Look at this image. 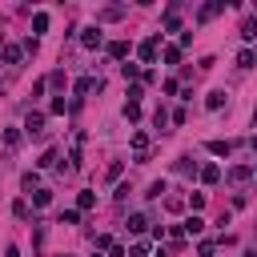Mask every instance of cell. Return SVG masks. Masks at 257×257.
<instances>
[{
  "label": "cell",
  "mask_w": 257,
  "mask_h": 257,
  "mask_svg": "<svg viewBox=\"0 0 257 257\" xmlns=\"http://www.w3.org/2000/svg\"><path fill=\"white\" fill-rule=\"evenodd\" d=\"M165 60H169V64H181V48L169 44V48H165Z\"/></svg>",
  "instance_id": "cell-23"
},
{
  "label": "cell",
  "mask_w": 257,
  "mask_h": 257,
  "mask_svg": "<svg viewBox=\"0 0 257 257\" xmlns=\"http://www.w3.org/2000/svg\"><path fill=\"white\" fill-rule=\"evenodd\" d=\"M253 64H257L253 48H241V52H237V68H253Z\"/></svg>",
  "instance_id": "cell-15"
},
{
  "label": "cell",
  "mask_w": 257,
  "mask_h": 257,
  "mask_svg": "<svg viewBox=\"0 0 257 257\" xmlns=\"http://www.w3.org/2000/svg\"><path fill=\"white\" fill-rule=\"evenodd\" d=\"M40 169H48V165H56V149H48V153H40V161H36Z\"/></svg>",
  "instance_id": "cell-26"
},
{
  "label": "cell",
  "mask_w": 257,
  "mask_h": 257,
  "mask_svg": "<svg viewBox=\"0 0 257 257\" xmlns=\"http://www.w3.org/2000/svg\"><path fill=\"white\" fill-rule=\"evenodd\" d=\"M124 116H128V120H137V116H141V104H128V100H124Z\"/></svg>",
  "instance_id": "cell-31"
},
{
  "label": "cell",
  "mask_w": 257,
  "mask_h": 257,
  "mask_svg": "<svg viewBox=\"0 0 257 257\" xmlns=\"http://www.w3.org/2000/svg\"><path fill=\"white\" fill-rule=\"evenodd\" d=\"M0 48H4V32H0Z\"/></svg>",
  "instance_id": "cell-36"
},
{
  "label": "cell",
  "mask_w": 257,
  "mask_h": 257,
  "mask_svg": "<svg viewBox=\"0 0 257 257\" xmlns=\"http://www.w3.org/2000/svg\"><path fill=\"white\" fill-rule=\"evenodd\" d=\"M205 149H209L213 157H229V153H233V141H209Z\"/></svg>",
  "instance_id": "cell-5"
},
{
  "label": "cell",
  "mask_w": 257,
  "mask_h": 257,
  "mask_svg": "<svg viewBox=\"0 0 257 257\" xmlns=\"http://www.w3.org/2000/svg\"><path fill=\"white\" fill-rule=\"evenodd\" d=\"M76 221H80L76 209H64V213H60V225H76Z\"/></svg>",
  "instance_id": "cell-28"
},
{
  "label": "cell",
  "mask_w": 257,
  "mask_h": 257,
  "mask_svg": "<svg viewBox=\"0 0 257 257\" xmlns=\"http://www.w3.org/2000/svg\"><path fill=\"white\" fill-rule=\"evenodd\" d=\"M4 257H20V249H16V245H8V249H4Z\"/></svg>",
  "instance_id": "cell-34"
},
{
  "label": "cell",
  "mask_w": 257,
  "mask_h": 257,
  "mask_svg": "<svg viewBox=\"0 0 257 257\" xmlns=\"http://www.w3.org/2000/svg\"><path fill=\"white\" fill-rule=\"evenodd\" d=\"M225 100H229V92H225V88H213L205 104H209V108H225Z\"/></svg>",
  "instance_id": "cell-11"
},
{
  "label": "cell",
  "mask_w": 257,
  "mask_h": 257,
  "mask_svg": "<svg viewBox=\"0 0 257 257\" xmlns=\"http://www.w3.org/2000/svg\"><path fill=\"white\" fill-rule=\"evenodd\" d=\"M253 173H257V165H253Z\"/></svg>",
  "instance_id": "cell-37"
},
{
  "label": "cell",
  "mask_w": 257,
  "mask_h": 257,
  "mask_svg": "<svg viewBox=\"0 0 257 257\" xmlns=\"http://www.w3.org/2000/svg\"><path fill=\"white\" fill-rule=\"evenodd\" d=\"M108 56H112V60H124V56H128V44H124V40H112V44H108Z\"/></svg>",
  "instance_id": "cell-13"
},
{
  "label": "cell",
  "mask_w": 257,
  "mask_h": 257,
  "mask_svg": "<svg viewBox=\"0 0 257 257\" xmlns=\"http://www.w3.org/2000/svg\"><path fill=\"white\" fill-rule=\"evenodd\" d=\"M213 253H217L213 241H201V245H197V257H213Z\"/></svg>",
  "instance_id": "cell-29"
},
{
  "label": "cell",
  "mask_w": 257,
  "mask_h": 257,
  "mask_svg": "<svg viewBox=\"0 0 257 257\" xmlns=\"http://www.w3.org/2000/svg\"><path fill=\"white\" fill-rule=\"evenodd\" d=\"M141 96H145V88H141V84H128V104H137Z\"/></svg>",
  "instance_id": "cell-30"
},
{
  "label": "cell",
  "mask_w": 257,
  "mask_h": 257,
  "mask_svg": "<svg viewBox=\"0 0 257 257\" xmlns=\"http://www.w3.org/2000/svg\"><path fill=\"white\" fill-rule=\"evenodd\" d=\"M120 76H124V80H137L141 68H137V64H120Z\"/></svg>",
  "instance_id": "cell-24"
},
{
  "label": "cell",
  "mask_w": 257,
  "mask_h": 257,
  "mask_svg": "<svg viewBox=\"0 0 257 257\" xmlns=\"http://www.w3.org/2000/svg\"><path fill=\"white\" fill-rule=\"evenodd\" d=\"M157 44H161V32H157V36H149V40H145V44H141V48H137V52H141V60H145V64H153V60H157Z\"/></svg>",
  "instance_id": "cell-4"
},
{
  "label": "cell",
  "mask_w": 257,
  "mask_h": 257,
  "mask_svg": "<svg viewBox=\"0 0 257 257\" xmlns=\"http://www.w3.org/2000/svg\"><path fill=\"white\" fill-rule=\"evenodd\" d=\"M100 44H104V32H100V28H96V24H92V28H84V32H80V48H88V52H92V48H100Z\"/></svg>",
  "instance_id": "cell-2"
},
{
  "label": "cell",
  "mask_w": 257,
  "mask_h": 257,
  "mask_svg": "<svg viewBox=\"0 0 257 257\" xmlns=\"http://www.w3.org/2000/svg\"><path fill=\"white\" fill-rule=\"evenodd\" d=\"M4 145L16 149V145H20V128H8V133H4Z\"/></svg>",
  "instance_id": "cell-25"
},
{
  "label": "cell",
  "mask_w": 257,
  "mask_h": 257,
  "mask_svg": "<svg viewBox=\"0 0 257 257\" xmlns=\"http://www.w3.org/2000/svg\"><path fill=\"white\" fill-rule=\"evenodd\" d=\"M197 173H201L205 185H217V181H221V165H205V169H197Z\"/></svg>",
  "instance_id": "cell-6"
},
{
  "label": "cell",
  "mask_w": 257,
  "mask_h": 257,
  "mask_svg": "<svg viewBox=\"0 0 257 257\" xmlns=\"http://www.w3.org/2000/svg\"><path fill=\"white\" fill-rule=\"evenodd\" d=\"M153 124H157V128H161V133H165V124H169V108H165V104H161V108H157V112H153Z\"/></svg>",
  "instance_id": "cell-20"
},
{
  "label": "cell",
  "mask_w": 257,
  "mask_h": 257,
  "mask_svg": "<svg viewBox=\"0 0 257 257\" xmlns=\"http://www.w3.org/2000/svg\"><path fill=\"white\" fill-rule=\"evenodd\" d=\"M92 205H96V193H88V189H84V193L76 197V213H84V209H92Z\"/></svg>",
  "instance_id": "cell-17"
},
{
  "label": "cell",
  "mask_w": 257,
  "mask_h": 257,
  "mask_svg": "<svg viewBox=\"0 0 257 257\" xmlns=\"http://www.w3.org/2000/svg\"><path fill=\"white\" fill-rule=\"evenodd\" d=\"M92 88H100V76L92 80V76H80L76 80V96H84V92H92Z\"/></svg>",
  "instance_id": "cell-10"
},
{
  "label": "cell",
  "mask_w": 257,
  "mask_h": 257,
  "mask_svg": "<svg viewBox=\"0 0 257 257\" xmlns=\"http://www.w3.org/2000/svg\"><path fill=\"white\" fill-rule=\"evenodd\" d=\"M201 229H205V221H201L197 213H193V217H185V225H181V233H189V237H197Z\"/></svg>",
  "instance_id": "cell-8"
},
{
  "label": "cell",
  "mask_w": 257,
  "mask_h": 257,
  "mask_svg": "<svg viewBox=\"0 0 257 257\" xmlns=\"http://www.w3.org/2000/svg\"><path fill=\"white\" fill-rule=\"evenodd\" d=\"M253 56H257V52H253Z\"/></svg>",
  "instance_id": "cell-38"
},
{
  "label": "cell",
  "mask_w": 257,
  "mask_h": 257,
  "mask_svg": "<svg viewBox=\"0 0 257 257\" xmlns=\"http://www.w3.org/2000/svg\"><path fill=\"white\" fill-rule=\"evenodd\" d=\"M36 185H40L36 173H24V177H20V189H24V193H36Z\"/></svg>",
  "instance_id": "cell-19"
},
{
  "label": "cell",
  "mask_w": 257,
  "mask_h": 257,
  "mask_svg": "<svg viewBox=\"0 0 257 257\" xmlns=\"http://www.w3.org/2000/svg\"><path fill=\"white\" fill-rule=\"evenodd\" d=\"M20 56H24L20 44H8V48H4V64H20Z\"/></svg>",
  "instance_id": "cell-14"
},
{
  "label": "cell",
  "mask_w": 257,
  "mask_h": 257,
  "mask_svg": "<svg viewBox=\"0 0 257 257\" xmlns=\"http://www.w3.org/2000/svg\"><path fill=\"white\" fill-rule=\"evenodd\" d=\"M249 173H253V169H245V165H233V169H229V181H249Z\"/></svg>",
  "instance_id": "cell-21"
},
{
  "label": "cell",
  "mask_w": 257,
  "mask_h": 257,
  "mask_svg": "<svg viewBox=\"0 0 257 257\" xmlns=\"http://www.w3.org/2000/svg\"><path fill=\"white\" fill-rule=\"evenodd\" d=\"M32 32H36V36L48 32V12H36V16H32Z\"/></svg>",
  "instance_id": "cell-18"
},
{
  "label": "cell",
  "mask_w": 257,
  "mask_h": 257,
  "mask_svg": "<svg viewBox=\"0 0 257 257\" xmlns=\"http://www.w3.org/2000/svg\"><path fill=\"white\" fill-rule=\"evenodd\" d=\"M124 225H128V233H145V229H149V217H145V213H133Z\"/></svg>",
  "instance_id": "cell-7"
},
{
  "label": "cell",
  "mask_w": 257,
  "mask_h": 257,
  "mask_svg": "<svg viewBox=\"0 0 257 257\" xmlns=\"http://www.w3.org/2000/svg\"><path fill=\"white\" fill-rule=\"evenodd\" d=\"M24 133H28L32 141H44V112H28V120H24Z\"/></svg>",
  "instance_id": "cell-1"
},
{
  "label": "cell",
  "mask_w": 257,
  "mask_h": 257,
  "mask_svg": "<svg viewBox=\"0 0 257 257\" xmlns=\"http://www.w3.org/2000/svg\"><path fill=\"white\" fill-rule=\"evenodd\" d=\"M108 257H124V245H108Z\"/></svg>",
  "instance_id": "cell-33"
},
{
  "label": "cell",
  "mask_w": 257,
  "mask_h": 257,
  "mask_svg": "<svg viewBox=\"0 0 257 257\" xmlns=\"http://www.w3.org/2000/svg\"><path fill=\"white\" fill-rule=\"evenodd\" d=\"M48 201H52L48 189H36V193H32V205H48Z\"/></svg>",
  "instance_id": "cell-27"
},
{
  "label": "cell",
  "mask_w": 257,
  "mask_h": 257,
  "mask_svg": "<svg viewBox=\"0 0 257 257\" xmlns=\"http://www.w3.org/2000/svg\"><path fill=\"white\" fill-rule=\"evenodd\" d=\"M241 40H257V12L245 16V24H241Z\"/></svg>",
  "instance_id": "cell-9"
},
{
  "label": "cell",
  "mask_w": 257,
  "mask_h": 257,
  "mask_svg": "<svg viewBox=\"0 0 257 257\" xmlns=\"http://www.w3.org/2000/svg\"><path fill=\"white\" fill-rule=\"evenodd\" d=\"M249 149H253V153H257V137H249Z\"/></svg>",
  "instance_id": "cell-35"
},
{
  "label": "cell",
  "mask_w": 257,
  "mask_h": 257,
  "mask_svg": "<svg viewBox=\"0 0 257 257\" xmlns=\"http://www.w3.org/2000/svg\"><path fill=\"white\" fill-rule=\"evenodd\" d=\"M173 169L189 177V173H197V161H193V157H177V165H173Z\"/></svg>",
  "instance_id": "cell-16"
},
{
  "label": "cell",
  "mask_w": 257,
  "mask_h": 257,
  "mask_svg": "<svg viewBox=\"0 0 257 257\" xmlns=\"http://www.w3.org/2000/svg\"><path fill=\"white\" fill-rule=\"evenodd\" d=\"M161 193H169V185H165V181H153V185H149V193H145V197H149V201H157V197H161Z\"/></svg>",
  "instance_id": "cell-22"
},
{
  "label": "cell",
  "mask_w": 257,
  "mask_h": 257,
  "mask_svg": "<svg viewBox=\"0 0 257 257\" xmlns=\"http://www.w3.org/2000/svg\"><path fill=\"white\" fill-rule=\"evenodd\" d=\"M120 16H124V8H120V4H112V8H100V12H96V20H120Z\"/></svg>",
  "instance_id": "cell-12"
},
{
  "label": "cell",
  "mask_w": 257,
  "mask_h": 257,
  "mask_svg": "<svg viewBox=\"0 0 257 257\" xmlns=\"http://www.w3.org/2000/svg\"><path fill=\"white\" fill-rule=\"evenodd\" d=\"M189 205H193V213H197V209H205V193H193V197H189Z\"/></svg>",
  "instance_id": "cell-32"
},
{
  "label": "cell",
  "mask_w": 257,
  "mask_h": 257,
  "mask_svg": "<svg viewBox=\"0 0 257 257\" xmlns=\"http://www.w3.org/2000/svg\"><path fill=\"white\" fill-rule=\"evenodd\" d=\"M217 12H225V0H213V4H201L197 8V24H209Z\"/></svg>",
  "instance_id": "cell-3"
}]
</instances>
